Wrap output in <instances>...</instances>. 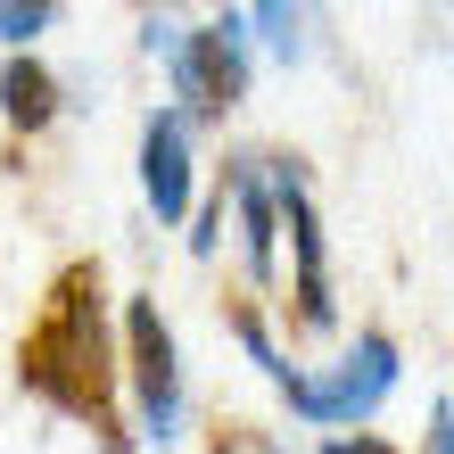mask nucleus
Segmentation results:
<instances>
[{"instance_id":"obj_3","label":"nucleus","mask_w":454,"mask_h":454,"mask_svg":"<svg viewBox=\"0 0 454 454\" xmlns=\"http://www.w3.org/2000/svg\"><path fill=\"white\" fill-rule=\"evenodd\" d=\"M174 99H182V124H223L239 99H248V25L239 9L207 17V25H182V50H174Z\"/></svg>"},{"instance_id":"obj_6","label":"nucleus","mask_w":454,"mask_h":454,"mask_svg":"<svg viewBox=\"0 0 454 454\" xmlns=\"http://www.w3.org/2000/svg\"><path fill=\"white\" fill-rule=\"evenodd\" d=\"M191 124H182L174 108H157L141 124V199H149V215L157 223H182L191 215Z\"/></svg>"},{"instance_id":"obj_14","label":"nucleus","mask_w":454,"mask_h":454,"mask_svg":"<svg viewBox=\"0 0 454 454\" xmlns=\"http://www.w3.org/2000/svg\"><path fill=\"white\" fill-rule=\"evenodd\" d=\"M421 454H454V405H446V396L430 405V430H421Z\"/></svg>"},{"instance_id":"obj_7","label":"nucleus","mask_w":454,"mask_h":454,"mask_svg":"<svg viewBox=\"0 0 454 454\" xmlns=\"http://www.w3.org/2000/svg\"><path fill=\"white\" fill-rule=\"evenodd\" d=\"M223 199H231V215H239V248H248V281L264 289L273 281V264H281V223H273V191H264V174L239 157V166H223Z\"/></svg>"},{"instance_id":"obj_10","label":"nucleus","mask_w":454,"mask_h":454,"mask_svg":"<svg viewBox=\"0 0 454 454\" xmlns=\"http://www.w3.org/2000/svg\"><path fill=\"white\" fill-rule=\"evenodd\" d=\"M239 25H256L273 59H306V17L298 9H239Z\"/></svg>"},{"instance_id":"obj_15","label":"nucleus","mask_w":454,"mask_h":454,"mask_svg":"<svg viewBox=\"0 0 454 454\" xmlns=\"http://www.w3.org/2000/svg\"><path fill=\"white\" fill-rule=\"evenodd\" d=\"M323 454H396V446L372 438V430H356V438H323Z\"/></svg>"},{"instance_id":"obj_9","label":"nucleus","mask_w":454,"mask_h":454,"mask_svg":"<svg viewBox=\"0 0 454 454\" xmlns=\"http://www.w3.org/2000/svg\"><path fill=\"white\" fill-rule=\"evenodd\" d=\"M50 25H59V9H50V0H0V42H9V59H25Z\"/></svg>"},{"instance_id":"obj_5","label":"nucleus","mask_w":454,"mask_h":454,"mask_svg":"<svg viewBox=\"0 0 454 454\" xmlns=\"http://www.w3.org/2000/svg\"><path fill=\"white\" fill-rule=\"evenodd\" d=\"M264 191H273V223L289 231V256H298V331L323 339L339 323V298H331V256H323V215H314L306 166H298V157H273Z\"/></svg>"},{"instance_id":"obj_13","label":"nucleus","mask_w":454,"mask_h":454,"mask_svg":"<svg viewBox=\"0 0 454 454\" xmlns=\"http://www.w3.org/2000/svg\"><path fill=\"white\" fill-rule=\"evenodd\" d=\"M215 239H223V191L199 207V231H191V256H215Z\"/></svg>"},{"instance_id":"obj_1","label":"nucleus","mask_w":454,"mask_h":454,"mask_svg":"<svg viewBox=\"0 0 454 454\" xmlns=\"http://www.w3.org/2000/svg\"><path fill=\"white\" fill-rule=\"evenodd\" d=\"M17 380L59 405L67 421L108 446V454H132L124 446V421H116V347H108V289H99V264H67L42 298V323L25 331L17 347Z\"/></svg>"},{"instance_id":"obj_2","label":"nucleus","mask_w":454,"mask_h":454,"mask_svg":"<svg viewBox=\"0 0 454 454\" xmlns=\"http://www.w3.org/2000/svg\"><path fill=\"white\" fill-rule=\"evenodd\" d=\"M396 372H405L396 339H388V331H356V347H347V356H339L331 372H298V364H289L273 388L289 396V413H298V421H314V430L347 438L356 421H372V413L388 405Z\"/></svg>"},{"instance_id":"obj_8","label":"nucleus","mask_w":454,"mask_h":454,"mask_svg":"<svg viewBox=\"0 0 454 454\" xmlns=\"http://www.w3.org/2000/svg\"><path fill=\"white\" fill-rule=\"evenodd\" d=\"M59 108H67V83L34 59V50L0 67V116H9L17 132H50V124H59Z\"/></svg>"},{"instance_id":"obj_11","label":"nucleus","mask_w":454,"mask_h":454,"mask_svg":"<svg viewBox=\"0 0 454 454\" xmlns=\"http://www.w3.org/2000/svg\"><path fill=\"white\" fill-rule=\"evenodd\" d=\"M223 323H231V339L248 347V364L264 372V380H281V372H289V364H281V347H273V331H264V314H256V306H231Z\"/></svg>"},{"instance_id":"obj_12","label":"nucleus","mask_w":454,"mask_h":454,"mask_svg":"<svg viewBox=\"0 0 454 454\" xmlns=\"http://www.w3.org/2000/svg\"><path fill=\"white\" fill-rule=\"evenodd\" d=\"M141 50H149V59H174V50H182V25L149 9V17H141Z\"/></svg>"},{"instance_id":"obj_4","label":"nucleus","mask_w":454,"mask_h":454,"mask_svg":"<svg viewBox=\"0 0 454 454\" xmlns=\"http://www.w3.org/2000/svg\"><path fill=\"white\" fill-rule=\"evenodd\" d=\"M124 380H132V413H141V438L149 446H174L182 421H191V396H182V356H174V331L157 298H132L124 306Z\"/></svg>"}]
</instances>
